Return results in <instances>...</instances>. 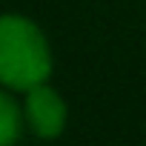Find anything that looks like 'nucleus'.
I'll list each match as a JSON object with an SVG mask.
<instances>
[{
    "instance_id": "nucleus-1",
    "label": "nucleus",
    "mask_w": 146,
    "mask_h": 146,
    "mask_svg": "<svg viewBox=\"0 0 146 146\" xmlns=\"http://www.w3.org/2000/svg\"><path fill=\"white\" fill-rule=\"evenodd\" d=\"M52 72L49 46L40 29L17 15L0 17V83L12 89H32L46 83Z\"/></svg>"
},
{
    "instance_id": "nucleus-3",
    "label": "nucleus",
    "mask_w": 146,
    "mask_h": 146,
    "mask_svg": "<svg viewBox=\"0 0 146 146\" xmlns=\"http://www.w3.org/2000/svg\"><path fill=\"white\" fill-rule=\"evenodd\" d=\"M20 135V112L9 95L0 92V146H12Z\"/></svg>"
},
{
    "instance_id": "nucleus-2",
    "label": "nucleus",
    "mask_w": 146,
    "mask_h": 146,
    "mask_svg": "<svg viewBox=\"0 0 146 146\" xmlns=\"http://www.w3.org/2000/svg\"><path fill=\"white\" fill-rule=\"evenodd\" d=\"M26 115H29L32 129L40 137H57L60 129H63V123H66V106H63V100L57 98V92H52L43 83H37V86L29 89Z\"/></svg>"
}]
</instances>
